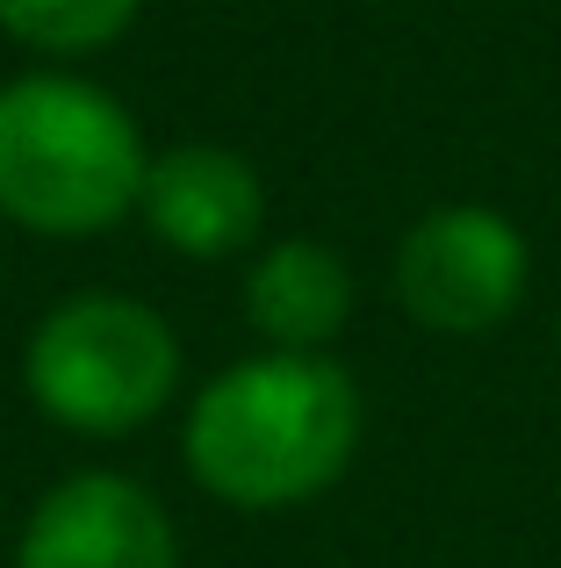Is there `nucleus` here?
I'll return each instance as SVG.
<instances>
[{"label": "nucleus", "mask_w": 561, "mask_h": 568, "mask_svg": "<svg viewBox=\"0 0 561 568\" xmlns=\"http://www.w3.org/2000/svg\"><path fill=\"white\" fill-rule=\"evenodd\" d=\"M353 446H360V382L332 353H253L202 382L181 425L187 475L238 511L324 497L353 468Z\"/></svg>", "instance_id": "nucleus-1"}, {"label": "nucleus", "mask_w": 561, "mask_h": 568, "mask_svg": "<svg viewBox=\"0 0 561 568\" xmlns=\"http://www.w3.org/2000/svg\"><path fill=\"white\" fill-rule=\"evenodd\" d=\"M14 568H181V540L144 483L86 468L37 497Z\"/></svg>", "instance_id": "nucleus-5"}, {"label": "nucleus", "mask_w": 561, "mask_h": 568, "mask_svg": "<svg viewBox=\"0 0 561 568\" xmlns=\"http://www.w3.org/2000/svg\"><path fill=\"white\" fill-rule=\"evenodd\" d=\"M137 216L181 260H231L253 252L267 231V181L231 144H173L144 166Z\"/></svg>", "instance_id": "nucleus-6"}, {"label": "nucleus", "mask_w": 561, "mask_h": 568, "mask_svg": "<svg viewBox=\"0 0 561 568\" xmlns=\"http://www.w3.org/2000/svg\"><path fill=\"white\" fill-rule=\"evenodd\" d=\"M353 317V266L317 237H280L245 274V324L267 353H324Z\"/></svg>", "instance_id": "nucleus-7"}, {"label": "nucleus", "mask_w": 561, "mask_h": 568, "mask_svg": "<svg viewBox=\"0 0 561 568\" xmlns=\"http://www.w3.org/2000/svg\"><path fill=\"white\" fill-rule=\"evenodd\" d=\"M554 338H561V317H554Z\"/></svg>", "instance_id": "nucleus-9"}, {"label": "nucleus", "mask_w": 561, "mask_h": 568, "mask_svg": "<svg viewBox=\"0 0 561 568\" xmlns=\"http://www.w3.org/2000/svg\"><path fill=\"white\" fill-rule=\"evenodd\" d=\"M130 22H137V0H0V29L43 58L109 51Z\"/></svg>", "instance_id": "nucleus-8"}, {"label": "nucleus", "mask_w": 561, "mask_h": 568, "mask_svg": "<svg viewBox=\"0 0 561 568\" xmlns=\"http://www.w3.org/2000/svg\"><path fill=\"white\" fill-rule=\"evenodd\" d=\"M396 303L439 338H482L526 303L533 252L490 202H439L396 245Z\"/></svg>", "instance_id": "nucleus-4"}, {"label": "nucleus", "mask_w": 561, "mask_h": 568, "mask_svg": "<svg viewBox=\"0 0 561 568\" xmlns=\"http://www.w3.org/2000/svg\"><path fill=\"white\" fill-rule=\"evenodd\" d=\"M144 130L80 72L0 87V216L37 237H101L144 194Z\"/></svg>", "instance_id": "nucleus-2"}, {"label": "nucleus", "mask_w": 561, "mask_h": 568, "mask_svg": "<svg viewBox=\"0 0 561 568\" xmlns=\"http://www.w3.org/2000/svg\"><path fill=\"white\" fill-rule=\"evenodd\" d=\"M22 388L58 432L130 439L181 388V338L137 295H72L43 310L22 346Z\"/></svg>", "instance_id": "nucleus-3"}]
</instances>
